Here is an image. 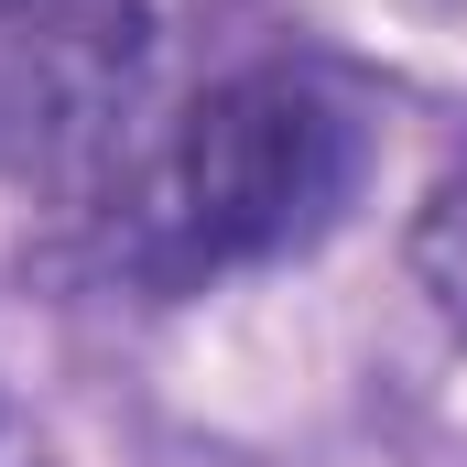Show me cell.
Segmentation results:
<instances>
[{
	"label": "cell",
	"instance_id": "1",
	"mask_svg": "<svg viewBox=\"0 0 467 467\" xmlns=\"http://www.w3.org/2000/svg\"><path fill=\"white\" fill-rule=\"evenodd\" d=\"M369 185V119L305 66H239L141 119L88 207H66L77 261L119 294H207L229 272L294 261Z\"/></svg>",
	"mask_w": 467,
	"mask_h": 467
},
{
	"label": "cell",
	"instance_id": "2",
	"mask_svg": "<svg viewBox=\"0 0 467 467\" xmlns=\"http://www.w3.org/2000/svg\"><path fill=\"white\" fill-rule=\"evenodd\" d=\"M152 0H0V185L88 207L152 119Z\"/></svg>",
	"mask_w": 467,
	"mask_h": 467
},
{
	"label": "cell",
	"instance_id": "3",
	"mask_svg": "<svg viewBox=\"0 0 467 467\" xmlns=\"http://www.w3.org/2000/svg\"><path fill=\"white\" fill-rule=\"evenodd\" d=\"M402 272H413V294H424V316L467 337V152L413 196V229H402Z\"/></svg>",
	"mask_w": 467,
	"mask_h": 467
}]
</instances>
